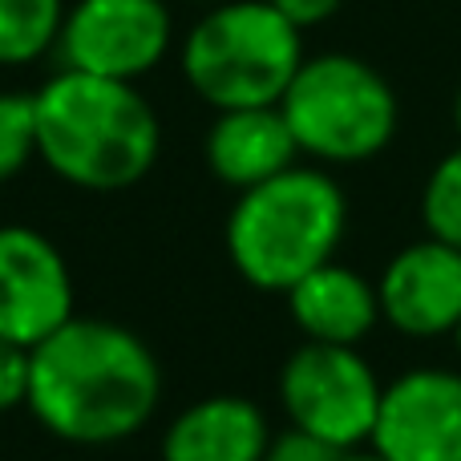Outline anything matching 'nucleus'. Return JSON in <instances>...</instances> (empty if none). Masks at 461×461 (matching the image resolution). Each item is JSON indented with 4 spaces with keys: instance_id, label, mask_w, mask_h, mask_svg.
<instances>
[{
    "instance_id": "f257e3e1",
    "label": "nucleus",
    "mask_w": 461,
    "mask_h": 461,
    "mask_svg": "<svg viewBox=\"0 0 461 461\" xmlns=\"http://www.w3.org/2000/svg\"><path fill=\"white\" fill-rule=\"evenodd\" d=\"M162 368L150 344L110 320L61 324L29 352V401L41 425L69 446H118L154 417Z\"/></svg>"
},
{
    "instance_id": "f03ea898",
    "label": "nucleus",
    "mask_w": 461,
    "mask_h": 461,
    "mask_svg": "<svg viewBox=\"0 0 461 461\" xmlns=\"http://www.w3.org/2000/svg\"><path fill=\"white\" fill-rule=\"evenodd\" d=\"M32 102L37 158L81 191H126L158 162V113L134 81L61 69L32 94Z\"/></svg>"
},
{
    "instance_id": "7ed1b4c3",
    "label": "nucleus",
    "mask_w": 461,
    "mask_h": 461,
    "mask_svg": "<svg viewBox=\"0 0 461 461\" xmlns=\"http://www.w3.org/2000/svg\"><path fill=\"white\" fill-rule=\"evenodd\" d=\"M348 227V199L320 167H287L239 191L227 215V255L259 292H292L303 276L336 259Z\"/></svg>"
},
{
    "instance_id": "20e7f679",
    "label": "nucleus",
    "mask_w": 461,
    "mask_h": 461,
    "mask_svg": "<svg viewBox=\"0 0 461 461\" xmlns=\"http://www.w3.org/2000/svg\"><path fill=\"white\" fill-rule=\"evenodd\" d=\"M303 65V32L267 0H219L183 45V77L215 110L279 105Z\"/></svg>"
},
{
    "instance_id": "39448f33",
    "label": "nucleus",
    "mask_w": 461,
    "mask_h": 461,
    "mask_svg": "<svg viewBox=\"0 0 461 461\" xmlns=\"http://www.w3.org/2000/svg\"><path fill=\"white\" fill-rule=\"evenodd\" d=\"M300 154L328 167H357L389 150L401 126V102L381 69L352 53L303 57L279 97Z\"/></svg>"
},
{
    "instance_id": "423d86ee",
    "label": "nucleus",
    "mask_w": 461,
    "mask_h": 461,
    "mask_svg": "<svg viewBox=\"0 0 461 461\" xmlns=\"http://www.w3.org/2000/svg\"><path fill=\"white\" fill-rule=\"evenodd\" d=\"M381 376L360 348L303 340L279 368V401L295 429L332 449L368 446L381 409Z\"/></svg>"
},
{
    "instance_id": "0eeeda50",
    "label": "nucleus",
    "mask_w": 461,
    "mask_h": 461,
    "mask_svg": "<svg viewBox=\"0 0 461 461\" xmlns=\"http://www.w3.org/2000/svg\"><path fill=\"white\" fill-rule=\"evenodd\" d=\"M170 49V8L162 0H77L57 37L61 69L134 81Z\"/></svg>"
},
{
    "instance_id": "6e6552de",
    "label": "nucleus",
    "mask_w": 461,
    "mask_h": 461,
    "mask_svg": "<svg viewBox=\"0 0 461 461\" xmlns=\"http://www.w3.org/2000/svg\"><path fill=\"white\" fill-rule=\"evenodd\" d=\"M368 446L384 461H461V368L421 365L384 384Z\"/></svg>"
},
{
    "instance_id": "1a4fd4ad",
    "label": "nucleus",
    "mask_w": 461,
    "mask_h": 461,
    "mask_svg": "<svg viewBox=\"0 0 461 461\" xmlns=\"http://www.w3.org/2000/svg\"><path fill=\"white\" fill-rule=\"evenodd\" d=\"M73 320V276L49 235L21 223L0 227V336L21 348Z\"/></svg>"
},
{
    "instance_id": "9d476101",
    "label": "nucleus",
    "mask_w": 461,
    "mask_h": 461,
    "mask_svg": "<svg viewBox=\"0 0 461 461\" xmlns=\"http://www.w3.org/2000/svg\"><path fill=\"white\" fill-rule=\"evenodd\" d=\"M381 320L409 340L454 336L461 324V251L425 235L401 247L376 279Z\"/></svg>"
},
{
    "instance_id": "9b49d317",
    "label": "nucleus",
    "mask_w": 461,
    "mask_h": 461,
    "mask_svg": "<svg viewBox=\"0 0 461 461\" xmlns=\"http://www.w3.org/2000/svg\"><path fill=\"white\" fill-rule=\"evenodd\" d=\"M300 146L292 138L279 105H247V110H219L215 126L207 130V167L219 183L235 191L267 183L295 167Z\"/></svg>"
},
{
    "instance_id": "f8f14e48",
    "label": "nucleus",
    "mask_w": 461,
    "mask_h": 461,
    "mask_svg": "<svg viewBox=\"0 0 461 461\" xmlns=\"http://www.w3.org/2000/svg\"><path fill=\"white\" fill-rule=\"evenodd\" d=\"M284 295H287V312H292L295 328L312 344L360 348V340L381 324L376 284H368L357 267H344L336 259L316 267L312 276H303Z\"/></svg>"
},
{
    "instance_id": "ddd939ff",
    "label": "nucleus",
    "mask_w": 461,
    "mask_h": 461,
    "mask_svg": "<svg viewBox=\"0 0 461 461\" xmlns=\"http://www.w3.org/2000/svg\"><path fill=\"white\" fill-rule=\"evenodd\" d=\"M267 441L263 409L235 393H219L194 401L167 425L162 461H263Z\"/></svg>"
},
{
    "instance_id": "4468645a",
    "label": "nucleus",
    "mask_w": 461,
    "mask_h": 461,
    "mask_svg": "<svg viewBox=\"0 0 461 461\" xmlns=\"http://www.w3.org/2000/svg\"><path fill=\"white\" fill-rule=\"evenodd\" d=\"M65 0H0V65H29L57 49Z\"/></svg>"
},
{
    "instance_id": "2eb2a0df",
    "label": "nucleus",
    "mask_w": 461,
    "mask_h": 461,
    "mask_svg": "<svg viewBox=\"0 0 461 461\" xmlns=\"http://www.w3.org/2000/svg\"><path fill=\"white\" fill-rule=\"evenodd\" d=\"M421 223L425 235L461 251V146L449 150L438 167L429 170L421 191Z\"/></svg>"
},
{
    "instance_id": "dca6fc26",
    "label": "nucleus",
    "mask_w": 461,
    "mask_h": 461,
    "mask_svg": "<svg viewBox=\"0 0 461 461\" xmlns=\"http://www.w3.org/2000/svg\"><path fill=\"white\" fill-rule=\"evenodd\" d=\"M37 158V102L32 94H0V183Z\"/></svg>"
},
{
    "instance_id": "f3484780",
    "label": "nucleus",
    "mask_w": 461,
    "mask_h": 461,
    "mask_svg": "<svg viewBox=\"0 0 461 461\" xmlns=\"http://www.w3.org/2000/svg\"><path fill=\"white\" fill-rule=\"evenodd\" d=\"M29 401V348L0 336V413H13Z\"/></svg>"
},
{
    "instance_id": "a211bd4d",
    "label": "nucleus",
    "mask_w": 461,
    "mask_h": 461,
    "mask_svg": "<svg viewBox=\"0 0 461 461\" xmlns=\"http://www.w3.org/2000/svg\"><path fill=\"white\" fill-rule=\"evenodd\" d=\"M336 454H340V449L324 446L320 438H312V433H303L292 425V429L276 433V438L267 441L263 461H336Z\"/></svg>"
},
{
    "instance_id": "6ab92c4d",
    "label": "nucleus",
    "mask_w": 461,
    "mask_h": 461,
    "mask_svg": "<svg viewBox=\"0 0 461 461\" xmlns=\"http://www.w3.org/2000/svg\"><path fill=\"white\" fill-rule=\"evenodd\" d=\"M267 5L276 8L279 16H287V21L303 32V29H312V24L332 21V16L340 13L344 0H267Z\"/></svg>"
},
{
    "instance_id": "aec40b11",
    "label": "nucleus",
    "mask_w": 461,
    "mask_h": 461,
    "mask_svg": "<svg viewBox=\"0 0 461 461\" xmlns=\"http://www.w3.org/2000/svg\"><path fill=\"white\" fill-rule=\"evenodd\" d=\"M336 461H384L381 454H376L373 446H357V449H340V454H336Z\"/></svg>"
},
{
    "instance_id": "412c9836",
    "label": "nucleus",
    "mask_w": 461,
    "mask_h": 461,
    "mask_svg": "<svg viewBox=\"0 0 461 461\" xmlns=\"http://www.w3.org/2000/svg\"><path fill=\"white\" fill-rule=\"evenodd\" d=\"M454 126H457V134H461V86H457V94H454Z\"/></svg>"
},
{
    "instance_id": "4be33fe9",
    "label": "nucleus",
    "mask_w": 461,
    "mask_h": 461,
    "mask_svg": "<svg viewBox=\"0 0 461 461\" xmlns=\"http://www.w3.org/2000/svg\"><path fill=\"white\" fill-rule=\"evenodd\" d=\"M454 348H457V365H461V324L454 328Z\"/></svg>"
},
{
    "instance_id": "5701e85b",
    "label": "nucleus",
    "mask_w": 461,
    "mask_h": 461,
    "mask_svg": "<svg viewBox=\"0 0 461 461\" xmlns=\"http://www.w3.org/2000/svg\"><path fill=\"white\" fill-rule=\"evenodd\" d=\"M215 5H219V0H215Z\"/></svg>"
}]
</instances>
